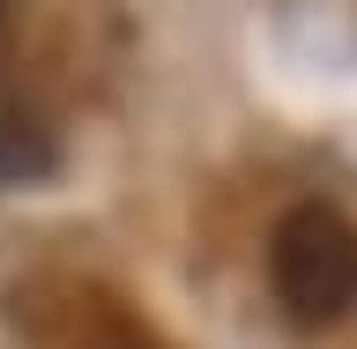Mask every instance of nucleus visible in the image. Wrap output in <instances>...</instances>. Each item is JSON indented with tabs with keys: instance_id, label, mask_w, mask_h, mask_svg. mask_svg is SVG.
<instances>
[{
	"instance_id": "3",
	"label": "nucleus",
	"mask_w": 357,
	"mask_h": 349,
	"mask_svg": "<svg viewBox=\"0 0 357 349\" xmlns=\"http://www.w3.org/2000/svg\"><path fill=\"white\" fill-rule=\"evenodd\" d=\"M60 178V127L22 89V75H0V186H52Z\"/></svg>"
},
{
	"instance_id": "1",
	"label": "nucleus",
	"mask_w": 357,
	"mask_h": 349,
	"mask_svg": "<svg viewBox=\"0 0 357 349\" xmlns=\"http://www.w3.org/2000/svg\"><path fill=\"white\" fill-rule=\"evenodd\" d=\"M268 283L290 327H342L357 312V216L335 201H290L268 231Z\"/></svg>"
},
{
	"instance_id": "2",
	"label": "nucleus",
	"mask_w": 357,
	"mask_h": 349,
	"mask_svg": "<svg viewBox=\"0 0 357 349\" xmlns=\"http://www.w3.org/2000/svg\"><path fill=\"white\" fill-rule=\"evenodd\" d=\"M15 320L30 334H45V342H60V349H164L149 312L134 297H119L112 283H97V275L15 290Z\"/></svg>"
}]
</instances>
